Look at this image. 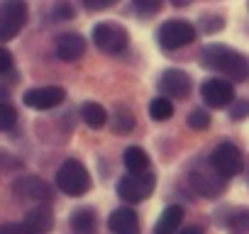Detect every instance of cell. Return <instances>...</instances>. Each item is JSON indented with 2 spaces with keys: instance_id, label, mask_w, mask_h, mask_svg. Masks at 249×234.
<instances>
[{
  "instance_id": "24",
  "label": "cell",
  "mask_w": 249,
  "mask_h": 234,
  "mask_svg": "<svg viewBox=\"0 0 249 234\" xmlns=\"http://www.w3.org/2000/svg\"><path fill=\"white\" fill-rule=\"evenodd\" d=\"M15 122H18V112H15V107L8 105V102H0V132L13 130Z\"/></svg>"
},
{
  "instance_id": "22",
  "label": "cell",
  "mask_w": 249,
  "mask_h": 234,
  "mask_svg": "<svg viewBox=\"0 0 249 234\" xmlns=\"http://www.w3.org/2000/svg\"><path fill=\"white\" fill-rule=\"evenodd\" d=\"M171 115H174V102H171V98L161 95V98H154V100L149 102V117H152L154 122H164V120H169Z\"/></svg>"
},
{
  "instance_id": "1",
  "label": "cell",
  "mask_w": 249,
  "mask_h": 234,
  "mask_svg": "<svg viewBox=\"0 0 249 234\" xmlns=\"http://www.w3.org/2000/svg\"><path fill=\"white\" fill-rule=\"evenodd\" d=\"M200 66L227 76L232 83H244L249 78V59L225 44H208L200 51Z\"/></svg>"
},
{
  "instance_id": "15",
  "label": "cell",
  "mask_w": 249,
  "mask_h": 234,
  "mask_svg": "<svg viewBox=\"0 0 249 234\" xmlns=\"http://www.w3.org/2000/svg\"><path fill=\"white\" fill-rule=\"evenodd\" d=\"M25 224L35 232V234H47L54 227V215L49 207H35L25 215Z\"/></svg>"
},
{
  "instance_id": "31",
  "label": "cell",
  "mask_w": 249,
  "mask_h": 234,
  "mask_svg": "<svg viewBox=\"0 0 249 234\" xmlns=\"http://www.w3.org/2000/svg\"><path fill=\"white\" fill-rule=\"evenodd\" d=\"M54 17H56V20H71V17H73V8H71L69 3H59V5L54 8Z\"/></svg>"
},
{
  "instance_id": "30",
  "label": "cell",
  "mask_w": 249,
  "mask_h": 234,
  "mask_svg": "<svg viewBox=\"0 0 249 234\" xmlns=\"http://www.w3.org/2000/svg\"><path fill=\"white\" fill-rule=\"evenodd\" d=\"M10 68H13V54L5 47H0V73H8Z\"/></svg>"
},
{
  "instance_id": "25",
  "label": "cell",
  "mask_w": 249,
  "mask_h": 234,
  "mask_svg": "<svg viewBox=\"0 0 249 234\" xmlns=\"http://www.w3.org/2000/svg\"><path fill=\"white\" fill-rule=\"evenodd\" d=\"M132 3H135V10L144 17L159 13V8H161V0H132Z\"/></svg>"
},
{
  "instance_id": "32",
  "label": "cell",
  "mask_w": 249,
  "mask_h": 234,
  "mask_svg": "<svg viewBox=\"0 0 249 234\" xmlns=\"http://www.w3.org/2000/svg\"><path fill=\"white\" fill-rule=\"evenodd\" d=\"M178 234H205V232H203V227H198V224H191V227L181 229Z\"/></svg>"
},
{
  "instance_id": "12",
  "label": "cell",
  "mask_w": 249,
  "mask_h": 234,
  "mask_svg": "<svg viewBox=\"0 0 249 234\" xmlns=\"http://www.w3.org/2000/svg\"><path fill=\"white\" fill-rule=\"evenodd\" d=\"M13 190L25 198V200H35V202H49L52 200V188L47 181L37 178V176H20L13 183Z\"/></svg>"
},
{
  "instance_id": "28",
  "label": "cell",
  "mask_w": 249,
  "mask_h": 234,
  "mask_svg": "<svg viewBox=\"0 0 249 234\" xmlns=\"http://www.w3.org/2000/svg\"><path fill=\"white\" fill-rule=\"evenodd\" d=\"M117 0H83V5H86V10H90V13H100V10H107L110 5H115Z\"/></svg>"
},
{
  "instance_id": "10",
  "label": "cell",
  "mask_w": 249,
  "mask_h": 234,
  "mask_svg": "<svg viewBox=\"0 0 249 234\" xmlns=\"http://www.w3.org/2000/svg\"><path fill=\"white\" fill-rule=\"evenodd\" d=\"M66 98V90L59 85H44V88H32L22 95V102L32 110H52L61 105Z\"/></svg>"
},
{
  "instance_id": "26",
  "label": "cell",
  "mask_w": 249,
  "mask_h": 234,
  "mask_svg": "<svg viewBox=\"0 0 249 234\" xmlns=\"http://www.w3.org/2000/svg\"><path fill=\"white\" fill-rule=\"evenodd\" d=\"M200 27H203V32H208V34H213V32H220V30L225 27V20H222L220 15H215V17H210V15H205V17L200 20Z\"/></svg>"
},
{
  "instance_id": "18",
  "label": "cell",
  "mask_w": 249,
  "mask_h": 234,
  "mask_svg": "<svg viewBox=\"0 0 249 234\" xmlns=\"http://www.w3.org/2000/svg\"><path fill=\"white\" fill-rule=\"evenodd\" d=\"M227 234H249V207H234L225 217Z\"/></svg>"
},
{
  "instance_id": "19",
  "label": "cell",
  "mask_w": 249,
  "mask_h": 234,
  "mask_svg": "<svg viewBox=\"0 0 249 234\" xmlns=\"http://www.w3.org/2000/svg\"><path fill=\"white\" fill-rule=\"evenodd\" d=\"M135 130V115L127 105H117L112 115V132L115 134H130Z\"/></svg>"
},
{
  "instance_id": "27",
  "label": "cell",
  "mask_w": 249,
  "mask_h": 234,
  "mask_svg": "<svg viewBox=\"0 0 249 234\" xmlns=\"http://www.w3.org/2000/svg\"><path fill=\"white\" fill-rule=\"evenodd\" d=\"M249 115V102H232L230 105V120H244Z\"/></svg>"
},
{
  "instance_id": "8",
  "label": "cell",
  "mask_w": 249,
  "mask_h": 234,
  "mask_svg": "<svg viewBox=\"0 0 249 234\" xmlns=\"http://www.w3.org/2000/svg\"><path fill=\"white\" fill-rule=\"evenodd\" d=\"M210 164L215 166V171L225 178H234L242 173L244 168V156L239 151V147H234L232 142H222L213 149L210 154Z\"/></svg>"
},
{
  "instance_id": "20",
  "label": "cell",
  "mask_w": 249,
  "mask_h": 234,
  "mask_svg": "<svg viewBox=\"0 0 249 234\" xmlns=\"http://www.w3.org/2000/svg\"><path fill=\"white\" fill-rule=\"evenodd\" d=\"M81 117H83V122L90 130H100L107 122V112H105V107L100 102H86L81 107Z\"/></svg>"
},
{
  "instance_id": "2",
  "label": "cell",
  "mask_w": 249,
  "mask_h": 234,
  "mask_svg": "<svg viewBox=\"0 0 249 234\" xmlns=\"http://www.w3.org/2000/svg\"><path fill=\"white\" fill-rule=\"evenodd\" d=\"M56 188L61 193H66L69 198H81L90 190V173L88 168L76 161V159H66L59 171H56Z\"/></svg>"
},
{
  "instance_id": "16",
  "label": "cell",
  "mask_w": 249,
  "mask_h": 234,
  "mask_svg": "<svg viewBox=\"0 0 249 234\" xmlns=\"http://www.w3.org/2000/svg\"><path fill=\"white\" fill-rule=\"evenodd\" d=\"M181 222H183V207L169 205L161 212V217H159V222L154 227V234H174V232H178Z\"/></svg>"
},
{
  "instance_id": "21",
  "label": "cell",
  "mask_w": 249,
  "mask_h": 234,
  "mask_svg": "<svg viewBox=\"0 0 249 234\" xmlns=\"http://www.w3.org/2000/svg\"><path fill=\"white\" fill-rule=\"evenodd\" d=\"M122 161H124V168L132 171V173H140V171L149 168V154L142 147H130L127 151H124Z\"/></svg>"
},
{
  "instance_id": "23",
  "label": "cell",
  "mask_w": 249,
  "mask_h": 234,
  "mask_svg": "<svg viewBox=\"0 0 249 234\" xmlns=\"http://www.w3.org/2000/svg\"><path fill=\"white\" fill-rule=\"evenodd\" d=\"M186 125H188L191 130H208V127H210V115H208L205 110L196 107V110H191V112H188Z\"/></svg>"
},
{
  "instance_id": "3",
  "label": "cell",
  "mask_w": 249,
  "mask_h": 234,
  "mask_svg": "<svg viewBox=\"0 0 249 234\" xmlns=\"http://www.w3.org/2000/svg\"><path fill=\"white\" fill-rule=\"evenodd\" d=\"M154 185H157V176L147 168V171H140V173H127L122 176L120 183H117V195L127 202H142L147 200L152 193H154Z\"/></svg>"
},
{
  "instance_id": "13",
  "label": "cell",
  "mask_w": 249,
  "mask_h": 234,
  "mask_svg": "<svg viewBox=\"0 0 249 234\" xmlns=\"http://www.w3.org/2000/svg\"><path fill=\"white\" fill-rule=\"evenodd\" d=\"M107 227L112 234H140V219L137 212L130 207H117L107 217Z\"/></svg>"
},
{
  "instance_id": "11",
  "label": "cell",
  "mask_w": 249,
  "mask_h": 234,
  "mask_svg": "<svg viewBox=\"0 0 249 234\" xmlns=\"http://www.w3.org/2000/svg\"><path fill=\"white\" fill-rule=\"evenodd\" d=\"M159 93L166 95V98H176V100H183L188 98L191 93V76L181 68H169L161 73L159 78Z\"/></svg>"
},
{
  "instance_id": "14",
  "label": "cell",
  "mask_w": 249,
  "mask_h": 234,
  "mask_svg": "<svg viewBox=\"0 0 249 234\" xmlns=\"http://www.w3.org/2000/svg\"><path fill=\"white\" fill-rule=\"evenodd\" d=\"M86 54V39L76 32H64L56 39V56L61 61H78Z\"/></svg>"
},
{
  "instance_id": "6",
  "label": "cell",
  "mask_w": 249,
  "mask_h": 234,
  "mask_svg": "<svg viewBox=\"0 0 249 234\" xmlns=\"http://www.w3.org/2000/svg\"><path fill=\"white\" fill-rule=\"evenodd\" d=\"M93 44L105 51V54H120L127 49L130 44V34L122 25H115V22H98L93 27Z\"/></svg>"
},
{
  "instance_id": "4",
  "label": "cell",
  "mask_w": 249,
  "mask_h": 234,
  "mask_svg": "<svg viewBox=\"0 0 249 234\" xmlns=\"http://www.w3.org/2000/svg\"><path fill=\"white\" fill-rule=\"evenodd\" d=\"M27 22L25 0H0V42L15 39Z\"/></svg>"
},
{
  "instance_id": "5",
  "label": "cell",
  "mask_w": 249,
  "mask_h": 234,
  "mask_svg": "<svg viewBox=\"0 0 249 234\" xmlns=\"http://www.w3.org/2000/svg\"><path fill=\"white\" fill-rule=\"evenodd\" d=\"M188 181H191L193 190L200 193L203 198H220V195L225 193V185H227V178L220 176L213 164L208 166V164H203V161H198V164L191 168Z\"/></svg>"
},
{
  "instance_id": "33",
  "label": "cell",
  "mask_w": 249,
  "mask_h": 234,
  "mask_svg": "<svg viewBox=\"0 0 249 234\" xmlns=\"http://www.w3.org/2000/svg\"><path fill=\"white\" fill-rule=\"evenodd\" d=\"M171 3L176 5V8H186V5H191L193 0H171Z\"/></svg>"
},
{
  "instance_id": "9",
  "label": "cell",
  "mask_w": 249,
  "mask_h": 234,
  "mask_svg": "<svg viewBox=\"0 0 249 234\" xmlns=\"http://www.w3.org/2000/svg\"><path fill=\"white\" fill-rule=\"evenodd\" d=\"M200 95H203L205 105H210V107H227L234 102V85H232V81L208 78L200 85Z\"/></svg>"
},
{
  "instance_id": "29",
  "label": "cell",
  "mask_w": 249,
  "mask_h": 234,
  "mask_svg": "<svg viewBox=\"0 0 249 234\" xmlns=\"http://www.w3.org/2000/svg\"><path fill=\"white\" fill-rule=\"evenodd\" d=\"M0 234H35V232H32L25 222H22V224H13V222H10V224L0 227Z\"/></svg>"
},
{
  "instance_id": "17",
  "label": "cell",
  "mask_w": 249,
  "mask_h": 234,
  "mask_svg": "<svg viewBox=\"0 0 249 234\" xmlns=\"http://www.w3.org/2000/svg\"><path fill=\"white\" fill-rule=\"evenodd\" d=\"M71 229L76 234H95V212L90 207H78L71 212Z\"/></svg>"
},
{
  "instance_id": "7",
  "label": "cell",
  "mask_w": 249,
  "mask_h": 234,
  "mask_svg": "<svg viewBox=\"0 0 249 234\" xmlns=\"http://www.w3.org/2000/svg\"><path fill=\"white\" fill-rule=\"evenodd\" d=\"M159 47L164 51H176L181 47H188L193 44L196 39V27L186 20H169L159 27Z\"/></svg>"
}]
</instances>
